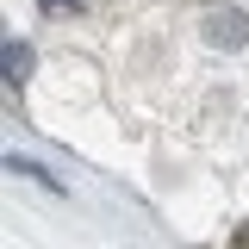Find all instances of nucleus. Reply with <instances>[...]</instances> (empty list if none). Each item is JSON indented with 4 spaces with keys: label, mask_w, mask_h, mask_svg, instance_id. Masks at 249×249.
Listing matches in <instances>:
<instances>
[{
    "label": "nucleus",
    "mask_w": 249,
    "mask_h": 249,
    "mask_svg": "<svg viewBox=\"0 0 249 249\" xmlns=\"http://www.w3.org/2000/svg\"><path fill=\"white\" fill-rule=\"evenodd\" d=\"M206 44H212V50H243L249 44V19L243 13H212V19H206Z\"/></svg>",
    "instance_id": "obj_1"
},
{
    "label": "nucleus",
    "mask_w": 249,
    "mask_h": 249,
    "mask_svg": "<svg viewBox=\"0 0 249 249\" xmlns=\"http://www.w3.org/2000/svg\"><path fill=\"white\" fill-rule=\"evenodd\" d=\"M37 6H44V13H75L81 0H37Z\"/></svg>",
    "instance_id": "obj_3"
},
{
    "label": "nucleus",
    "mask_w": 249,
    "mask_h": 249,
    "mask_svg": "<svg viewBox=\"0 0 249 249\" xmlns=\"http://www.w3.org/2000/svg\"><path fill=\"white\" fill-rule=\"evenodd\" d=\"M231 249H249V224H243V231H237V237H231Z\"/></svg>",
    "instance_id": "obj_4"
},
{
    "label": "nucleus",
    "mask_w": 249,
    "mask_h": 249,
    "mask_svg": "<svg viewBox=\"0 0 249 249\" xmlns=\"http://www.w3.org/2000/svg\"><path fill=\"white\" fill-rule=\"evenodd\" d=\"M25 75H31V50H25V44H19V37H6V81L19 88Z\"/></svg>",
    "instance_id": "obj_2"
}]
</instances>
